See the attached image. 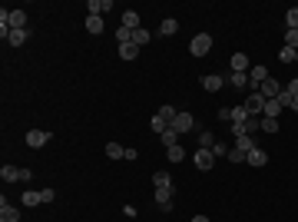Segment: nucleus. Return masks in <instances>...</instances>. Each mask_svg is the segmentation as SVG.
I'll return each mask as SVG.
<instances>
[{
    "label": "nucleus",
    "mask_w": 298,
    "mask_h": 222,
    "mask_svg": "<svg viewBox=\"0 0 298 222\" xmlns=\"http://www.w3.org/2000/svg\"><path fill=\"white\" fill-rule=\"evenodd\" d=\"M229 159H232V163H245V153H239V149L232 146V149H229Z\"/></svg>",
    "instance_id": "nucleus-41"
},
{
    "label": "nucleus",
    "mask_w": 298,
    "mask_h": 222,
    "mask_svg": "<svg viewBox=\"0 0 298 222\" xmlns=\"http://www.w3.org/2000/svg\"><path fill=\"white\" fill-rule=\"evenodd\" d=\"M262 106H265V96H262V93H255V89H252V93L245 96V110H249V113H252V116H255V113H262Z\"/></svg>",
    "instance_id": "nucleus-10"
},
{
    "label": "nucleus",
    "mask_w": 298,
    "mask_h": 222,
    "mask_svg": "<svg viewBox=\"0 0 298 222\" xmlns=\"http://www.w3.org/2000/svg\"><path fill=\"white\" fill-rule=\"evenodd\" d=\"M192 163H196V169H202V173H209V169L215 166V156H212V149H196V156H192Z\"/></svg>",
    "instance_id": "nucleus-2"
},
{
    "label": "nucleus",
    "mask_w": 298,
    "mask_h": 222,
    "mask_svg": "<svg viewBox=\"0 0 298 222\" xmlns=\"http://www.w3.org/2000/svg\"><path fill=\"white\" fill-rule=\"evenodd\" d=\"M163 143H166V146H176V143H179V133L172 130V126H169V130L163 133Z\"/></svg>",
    "instance_id": "nucleus-35"
},
{
    "label": "nucleus",
    "mask_w": 298,
    "mask_h": 222,
    "mask_svg": "<svg viewBox=\"0 0 298 222\" xmlns=\"http://www.w3.org/2000/svg\"><path fill=\"white\" fill-rule=\"evenodd\" d=\"M278 113H282V103H278V100H265V106H262V116H272V120H275Z\"/></svg>",
    "instance_id": "nucleus-19"
},
{
    "label": "nucleus",
    "mask_w": 298,
    "mask_h": 222,
    "mask_svg": "<svg viewBox=\"0 0 298 222\" xmlns=\"http://www.w3.org/2000/svg\"><path fill=\"white\" fill-rule=\"evenodd\" d=\"M285 46L298 50V30H285Z\"/></svg>",
    "instance_id": "nucleus-36"
},
{
    "label": "nucleus",
    "mask_w": 298,
    "mask_h": 222,
    "mask_svg": "<svg viewBox=\"0 0 298 222\" xmlns=\"http://www.w3.org/2000/svg\"><path fill=\"white\" fill-rule=\"evenodd\" d=\"M268 77H272V73H268L265 67H252V70H249V93H252V89H258Z\"/></svg>",
    "instance_id": "nucleus-4"
},
{
    "label": "nucleus",
    "mask_w": 298,
    "mask_h": 222,
    "mask_svg": "<svg viewBox=\"0 0 298 222\" xmlns=\"http://www.w3.org/2000/svg\"><path fill=\"white\" fill-rule=\"evenodd\" d=\"M192 123H196V120H192V113H179L176 120H172V130L182 136V133H189V130H192Z\"/></svg>",
    "instance_id": "nucleus-8"
},
{
    "label": "nucleus",
    "mask_w": 298,
    "mask_h": 222,
    "mask_svg": "<svg viewBox=\"0 0 298 222\" xmlns=\"http://www.w3.org/2000/svg\"><path fill=\"white\" fill-rule=\"evenodd\" d=\"M166 156H169V163H182V159H186V149H182V146H166Z\"/></svg>",
    "instance_id": "nucleus-16"
},
{
    "label": "nucleus",
    "mask_w": 298,
    "mask_h": 222,
    "mask_svg": "<svg viewBox=\"0 0 298 222\" xmlns=\"http://www.w3.org/2000/svg\"><path fill=\"white\" fill-rule=\"evenodd\" d=\"M262 130L275 136V133H278V120H272V116H262Z\"/></svg>",
    "instance_id": "nucleus-32"
},
{
    "label": "nucleus",
    "mask_w": 298,
    "mask_h": 222,
    "mask_svg": "<svg viewBox=\"0 0 298 222\" xmlns=\"http://www.w3.org/2000/svg\"><path fill=\"white\" fill-rule=\"evenodd\" d=\"M285 23H288V30H298V7H292L285 13Z\"/></svg>",
    "instance_id": "nucleus-33"
},
{
    "label": "nucleus",
    "mask_w": 298,
    "mask_h": 222,
    "mask_svg": "<svg viewBox=\"0 0 298 222\" xmlns=\"http://www.w3.org/2000/svg\"><path fill=\"white\" fill-rule=\"evenodd\" d=\"M222 87H225V77H222V73H206V77H202V89H209V93H219Z\"/></svg>",
    "instance_id": "nucleus-6"
},
{
    "label": "nucleus",
    "mask_w": 298,
    "mask_h": 222,
    "mask_svg": "<svg viewBox=\"0 0 298 222\" xmlns=\"http://www.w3.org/2000/svg\"><path fill=\"white\" fill-rule=\"evenodd\" d=\"M232 136H235V139H242V136H249V133H245V123H232Z\"/></svg>",
    "instance_id": "nucleus-39"
},
{
    "label": "nucleus",
    "mask_w": 298,
    "mask_h": 222,
    "mask_svg": "<svg viewBox=\"0 0 298 222\" xmlns=\"http://www.w3.org/2000/svg\"><path fill=\"white\" fill-rule=\"evenodd\" d=\"M0 222H20V209L7 206V199H0Z\"/></svg>",
    "instance_id": "nucleus-9"
},
{
    "label": "nucleus",
    "mask_w": 298,
    "mask_h": 222,
    "mask_svg": "<svg viewBox=\"0 0 298 222\" xmlns=\"http://www.w3.org/2000/svg\"><path fill=\"white\" fill-rule=\"evenodd\" d=\"M285 89H288V93H292V96H298V77H295V80H292V83H288V87H285Z\"/></svg>",
    "instance_id": "nucleus-43"
},
{
    "label": "nucleus",
    "mask_w": 298,
    "mask_h": 222,
    "mask_svg": "<svg viewBox=\"0 0 298 222\" xmlns=\"http://www.w3.org/2000/svg\"><path fill=\"white\" fill-rule=\"evenodd\" d=\"M149 130H153V133H159V136H163V133H166V130H169V123H166V120H163V116H159V113H156L153 120H149Z\"/></svg>",
    "instance_id": "nucleus-24"
},
{
    "label": "nucleus",
    "mask_w": 298,
    "mask_h": 222,
    "mask_svg": "<svg viewBox=\"0 0 298 222\" xmlns=\"http://www.w3.org/2000/svg\"><path fill=\"white\" fill-rule=\"evenodd\" d=\"M292 110H295V113H298V96H295V103H292Z\"/></svg>",
    "instance_id": "nucleus-45"
},
{
    "label": "nucleus",
    "mask_w": 298,
    "mask_h": 222,
    "mask_svg": "<svg viewBox=\"0 0 298 222\" xmlns=\"http://www.w3.org/2000/svg\"><path fill=\"white\" fill-rule=\"evenodd\" d=\"M153 182H156V189H172V176L169 173H156Z\"/></svg>",
    "instance_id": "nucleus-26"
},
{
    "label": "nucleus",
    "mask_w": 298,
    "mask_h": 222,
    "mask_svg": "<svg viewBox=\"0 0 298 222\" xmlns=\"http://www.w3.org/2000/svg\"><path fill=\"white\" fill-rule=\"evenodd\" d=\"M258 130H262V120H258V116H249V120H245V133L252 136V133H258Z\"/></svg>",
    "instance_id": "nucleus-30"
},
{
    "label": "nucleus",
    "mask_w": 298,
    "mask_h": 222,
    "mask_svg": "<svg viewBox=\"0 0 298 222\" xmlns=\"http://www.w3.org/2000/svg\"><path fill=\"white\" fill-rule=\"evenodd\" d=\"M225 80H229L235 89H249V77H245V73H229Z\"/></svg>",
    "instance_id": "nucleus-20"
},
{
    "label": "nucleus",
    "mask_w": 298,
    "mask_h": 222,
    "mask_svg": "<svg viewBox=\"0 0 298 222\" xmlns=\"http://www.w3.org/2000/svg\"><path fill=\"white\" fill-rule=\"evenodd\" d=\"M123 27H126V30H139V13L126 10V13H123Z\"/></svg>",
    "instance_id": "nucleus-17"
},
{
    "label": "nucleus",
    "mask_w": 298,
    "mask_h": 222,
    "mask_svg": "<svg viewBox=\"0 0 298 222\" xmlns=\"http://www.w3.org/2000/svg\"><path fill=\"white\" fill-rule=\"evenodd\" d=\"M106 156H110V159H123V156H126V146H120V143H106Z\"/></svg>",
    "instance_id": "nucleus-27"
},
{
    "label": "nucleus",
    "mask_w": 298,
    "mask_h": 222,
    "mask_svg": "<svg viewBox=\"0 0 298 222\" xmlns=\"http://www.w3.org/2000/svg\"><path fill=\"white\" fill-rule=\"evenodd\" d=\"M212 156H215V159H219V156H229V146H225V143H215V146H212Z\"/></svg>",
    "instance_id": "nucleus-40"
},
{
    "label": "nucleus",
    "mask_w": 298,
    "mask_h": 222,
    "mask_svg": "<svg viewBox=\"0 0 298 222\" xmlns=\"http://www.w3.org/2000/svg\"><path fill=\"white\" fill-rule=\"evenodd\" d=\"M295 56H298V50H292V46H282L278 50V60L282 63H295Z\"/></svg>",
    "instance_id": "nucleus-29"
},
{
    "label": "nucleus",
    "mask_w": 298,
    "mask_h": 222,
    "mask_svg": "<svg viewBox=\"0 0 298 222\" xmlns=\"http://www.w3.org/2000/svg\"><path fill=\"white\" fill-rule=\"evenodd\" d=\"M23 40H27V30H7V44L10 46H23Z\"/></svg>",
    "instance_id": "nucleus-21"
},
{
    "label": "nucleus",
    "mask_w": 298,
    "mask_h": 222,
    "mask_svg": "<svg viewBox=\"0 0 298 222\" xmlns=\"http://www.w3.org/2000/svg\"><path fill=\"white\" fill-rule=\"evenodd\" d=\"M120 56L123 60H136V56H139V46L136 44H120Z\"/></svg>",
    "instance_id": "nucleus-22"
},
{
    "label": "nucleus",
    "mask_w": 298,
    "mask_h": 222,
    "mask_svg": "<svg viewBox=\"0 0 298 222\" xmlns=\"http://www.w3.org/2000/svg\"><path fill=\"white\" fill-rule=\"evenodd\" d=\"M156 206L159 209H172V189H156Z\"/></svg>",
    "instance_id": "nucleus-12"
},
{
    "label": "nucleus",
    "mask_w": 298,
    "mask_h": 222,
    "mask_svg": "<svg viewBox=\"0 0 298 222\" xmlns=\"http://www.w3.org/2000/svg\"><path fill=\"white\" fill-rule=\"evenodd\" d=\"M275 100H278V103H282V106H292V103H295V96H292V93H288V89H285V87H282V93H278Z\"/></svg>",
    "instance_id": "nucleus-37"
},
{
    "label": "nucleus",
    "mask_w": 298,
    "mask_h": 222,
    "mask_svg": "<svg viewBox=\"0 0 298 222\" xmlns=\"http://www.w3.org/2000/svg\"><path fill=\"white\" fill-rule=\"evenodd\" d=\"M179 30V20H172V17H166L163 23H159V37H172Z\"/></svg>",
    "instance_id": "nucleus-15"
},
{
    "label": "nucleus",
    "mask_w": 298,
    "mask_h": 222,
    "mask_svg": "<svg viewBox=\"0 0 298 222\" xmlns=\"http://www.w3.org/2000/svg\"><path fill=\"white\" fill-rule=\"evenodd\" d=\"M40 196H43V202H53V199H56L53 189H40Z\"/></svg>",
    "instance_id": "nucleus-42"
},
{
    "label": "nucleus",
    "mask_w": 298,
    "mask_h": 222,
    "mask_svg": "<svg viewBox=\"0 0 298 222\" xmlns=\"http://www.w3.org/2000/svg\"><path fill=\"white\" fill-rule=\"evenodd\" d=\"M249 116H252V113L245 110V106H235V110H232V123H245Z\"/></svg>",
    "instance_id": "nucleus-31"
},
{
    "label": "nucleus",
    "mask_w": 298,
    "mask_h": 222,
    "mask_svg": "<svg viewBox=\"0 0 298 222\" xmlns=\"http://www.w3.org/2000/svg\"><path fill=\"white\" fill-rule=\"evenodd\" d=\"M229 67H232V73H245V70H249V56H245V53H235L229 60Z\"/></svg>",
    "instance_id": "nucleus-13"
},
{
    "label": "nucleus",
    "mask_w": 298,
    "mask_h": 222,
    "mask_svg": "<svg viewBox=\"0 0 298 222\" xmlns=\"http://www.w3.org/2000/svg\"><path fill=\"white\" fill-rule=\"evenodd\" d=\"M116 40H120V44H132V30L120 27V30H116Z\"/></svg>",
    "instance_id": "nucleus-38"
},
{
    "label": "nucleus",
    "mask_w": 298,
    "mask_h": 222,
    "mask_svg": "<svg viewBox=\"0 0 298 222\" xmlns=\"http://www.w3.org/2000/svg\"><path fill=\"white\" fill-rule=\"evenodd\" d=\"M255 93H262L265 100H275L278 93H282V83H278V80H275V77H268V80H265V83H262V87L255 89Z\"/></svg>",
    "instance_id": "nucleus-5"
},
{
    "label": "nucleus",
    "mask_w": 298,
    "mask_h": 222,
    "mask_svg": "<svg viewBox=\"0 0 298 222\" xmlns=\"http://www.w3.org/2000/svg\"><path fill=\"white\" fill-rule=\"evenodd\" d=\"M106 10H113V0H89V3H86L89 17H103Z\"/></svg>",
    "instance_id": "nucleus-7"
},
{
    "label": "nucleus",
    "mask_w": 298,
    "mask_h": 222,
    "mask_svg": "<svg viewBox=\"0 0 298 222\" xmlns=\"http://www.w3.org/2000/svg\"><path fill=\"white\" fill-rule=\"evenodd\" d=\"M149 40H153V34H149V30H143V27H139V30H132V44H136V46H146Z\"/></svg>",
    "instance_id": "nucleus-23"
},
{
    "label": "nucleus",
    "mask_w": 298,
    "mask_h": 222,
    "mask_svg": "<svg viewBox=\"0 0 298 222\" xmlns=\"http://www.w3.org/2000/svg\"><path fill=\"white\" fill-rule=\"evenodd\" d=\"M212 146H215V136H212V133L199 136V149H212Z\"/></svg>",
    "instance_id": "nucleus-34"
},
{
    "label": "nucleus",
    "mask_w": 298,
    "mask_h": 222,
    "mask_svg": "<svg viewBox=\"0 0 298 222\" xmlns=\"http://www.w3.org/2000/svg\"><path fill=\"white\" fill-rule=\"evenodd\" d=\"M235 149H239V153H245V156H249V153H252V149H255L252 136H242V139H235Z\"/></svg>",
    "instance_id": "nucleus-28"
},
{
    "label": "nucleus",
    "mask_w": 298,
    "mask_h": 222,
    "mask_svg": "<svg viewBox=\"0 0 298 222\" xmlns=\"http://www.w3.org/2000/svg\"><path fill=\"white\" fill-rule=\"evenodd\" d=\"M20 202L27 206V209H33V206H40V202H43V196H40V192H33V189H27V192L20 196Z\"/></svg>",
    "instance_id": "nucleus-14"
},
{
    "label": "nucleus",
    "mask_w": 298,
    "mask_h": 222,
    "mask_svg": "<svg viewBox=\"0 0 298 222\" xmlns=\"http://www.w3.org/2000/svg\"><path fill=\"white\" fill-rule=\"evenodd\" d=\"M0 179H3V182H20V169L17 166H3L0 169Z\"/></svg>",
    "instance_id": "nucleus-18"
},
{
    "label": "nucleus",
    "mask_w": 298,
    "mask_h": 222,
    "mask_svg": "<svg viewBox=\"0 0 298 222\" xmlns=\"http://www.w3.org/2000/svg\"><path fill=\"white\" fill-rule=\"evenodd\" d=\"M295 63H298V56H295Z\"/></svg>",
    "instance_id": "nucleus-46"
},
{
    "label": "nucleus",
    "mask_w": 298,
    "mask_h": 222,
    "mask_svg": "<svg viewBox=\"0 0 298 222\" xmlns=\"http://www.w3.org/2000/svg\"><path fill=\"white\" fill-rule=\"evenodd\" d=\"M265 163H268V156H265V149H258V146H255L252 153L245 156V166H255V169H262Z\"/></svg>",
    "instance_id": "nucleus-11"
},
{
    "label": "nucleus",
    "mask_w": 298,
    "mask_h": 222,
    "mask_svg": "<svg viewBox=\"0 0 298 222\" xmlns=\"http://www.w3.org/2000/svg\"><path fill=\"white\" fill-rule=\"evenodd\" d=\"M212 50V37L209 34H196L192 37V44H189V53L192 56H206Z\"/></svg>",
    "instance_id": "nucleus-1"
},
{
    "label": "nucleus",
    "mask_w": 298,
    "mask_h": 222,
    "mask_svg": "<svg viewBox=\"0 0 298 222\" xmlns=\"http://www.w3.org/2000/svg\"><path fill=\"white\" fill-rule=\"evenodd\" d=\"M46 143H50V133H46V130H30V133H27V146H30V149H43Z\"/></svg>",
    "instance_id": "nucleus-3"
},
{
    "label": "nucleus",
    "mask_w": 298,
    "mask_h": 222,
    "mask_svg": "<svg viewBox=\"0 0 298 222\" xmlns=\"http://www.w3.org/2000/svg\"><path fill=\"white\" fill-rule=\"evenodd\" d=\"M86 34H103V17H89L86 13Z\"/></svg>",
    "instance_id": "nucleus-25"
},
{
    "label": "nucleus",
    "mask_w": 298,
    "mask_h": 222,
    "mask_svg": "<svg viewBox=\"0 0 298 222\" xmlns=\"http://www.w3.org/2000/svg\"><path fill=\"white\" fill-rule=\"evenodd\" d=\"M192 222H209V219H206V216H192Z\"/></svg>",
    "instance_id": "nucleus-44"
}]
</instances>
